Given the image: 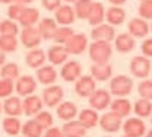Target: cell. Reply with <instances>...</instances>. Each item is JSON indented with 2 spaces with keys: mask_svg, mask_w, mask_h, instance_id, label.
I'll use <instances>...</instances> for the list:
<instances>
[{
  "mask_svg": "<svg viewBox=\"0 0 152 137\" xmlns=\"http://www.w3.org/2000/svg\"><path fill=\"white\" fill-rule=\"evenodd\" d=\"M111 4H114V6H121V4H124L127 0H108Z\"/></svg>",
  "mask_w": 152,
  "mask_h": 137,
  "instance_id": "c3c4849f",
  "label": "cell"
},
{
  "mask_svg": "<svg viewBox=\"0 0 152 137\" xmlns=\"http://www.w3.org/2000/svg\"><path fill=\"white\" fill-rule=\"evenodd\" d=\"M63 98H64V89L58 85H54V83L48 85L42 91V96H41L44 105L48 107V108H56L57 105L63 101Z\"/></svg>",
  "mask_w": 152,
  "mask_h": 137,
  "instance_id": "277c9868",
  "label": "cell"
},
{
  "mask_svg": "<svg viewBox=\"0 0 152 137\" xmlns=\"http://www.w3.org/2000/svg\"><path fill=\"white\" fill-rule=\"evenodd\" d=\"M6 61H7V60H6V53H3V51L0 50V67H1Z\"/></svg>",
  "mask_w": 152,
  "mask_h": 137,
  "instance_id": "681fc988",
  "label": "cell"
},
{
  "mask_svg": "<svg viewBox=\"0 0 152 137\" xmlns=\"http://www.w3.org/2000/svg\"><path fill=\"white\" fill-rule=\"evenodd\" d=\"M19 41L16 37H12V35H0V50L6 54H10V53H15L18 50Z\"/></svg>",
  "mask_w": 152,
  "mask_h": 137,
  "instance_id": "8d00e7d4",
  "label": "cell"
},
{
  "mask_svg": "<svg viewBox=\"0 0 152 137\" xmlns=\"http://www.w3.org/2000/svg\"><path fill=\"white\" fill-rule=\"evenodd\" d=\"M1 127H3V131L7 136H18L19 133H20L22 124H20L19 117H10V115H7V117L3 120Z\"/></svg>",
  "mask_w": 152,
  "mask_h": 137,
  "instance_id": "4dcf8cb0",
  "label": "cell"
},
{
  "mask_svg": "<svg viewBox=\"0 0 152 137\" xmlns=\"http://www.w3.org/2000/svg\"><path fill=\"white\" fill-rule=\"evenodd\" d=\"M20 32L19 29V23L16 20L12 19H3L0 20V35H12V37H18Z\"/></svg>",
  "mask_w": 152,
  "mask_h": 137,
  "instance_id": "d590c367",
  "label": "cell"
},
{
  "mask_svg": "<svg viewBox=\"0 0 152 137\" xmlns=\"http://www.w3.org/2000/svg\"><path fill=\"white\" fill-rule=\"evenodd\" d=\"M54 20H56L58 25L70 26L76 20L73 6H70V4H61L58 9L54 10Z\"/></svg>",
  "mask_w": 152,
  "mask_h": 137,
  "instance_id": "ac0fdd59",
  "label": "cell"
},
{
  "mask_svg": "<svg viewBox=\"0 0 152 137\" xmlns=\"http://www.w3.org/2000/svg\"><path fill=\"white\" fill-rule=\"evenodd\" d=\"M73 34H75L73 28H70V26H64V25H60V26H57L56 32H54V35H53V41H54L56 44L64 45V44L67 42V39L70 38Z\"/></svg>",
  "mask_w": 152,
  "mask_h": 137,
  "instance_id": "74e56055",
  "label": "cell"
},
{
  "mask_svg": "<svg viewBox=\"0 0 152 137\" xmlns=\"http://www.w3.org/2000/svg\"><path fill=\"white\" fill-rule=\"evenodd\" d=\"M111 94L110 91H105V89H95L92 92V95L88 98L89 102V107L94 108L96 111H102V109H107L111 104Z\"/></svg>",
  "mask_w": 152,
  "mask_h": 137,
  "instance_id": "52a82bcc",
  "label": "cell"
},
{
  "mask_svg": "<svg viewBox=\"0 0 152 137\" xmlns=\"http://www.w3.org/2000/svg\"><path fill=\"white\" fill-rule=\"evenodd\" d=\"M34 0H15L13 3H18V4H22V6H28V4H31Z\"/></svg>",
  "mask_w": 152,
  "mask_h": 137,
  "instance_id": "7dc6e473",
  "label": "cell"
},
{
  "mask_svg": "<svg viewBox=\"0 0 152 137\" xmlns=\"http://www.w3.org/2000/svg\"><path fill=\"white\" fill-rule=\"evenodd\" d=\"M60 78L67 83H75L77 79L82 76V66L76 61L70 60L61 64V70H60Z\"/></svg>",
  "mask_w": 152,
  "mask_h": 137,
  "instance_id": "ba28073f",
  "label": "cell"
},
{
  "mask_svg": "<svg viewBox=\"0 0 152 137\" xmlns=\"http://www.w3.org/2000/svg\"><path fill=\"white\" fill-rule=\"evenodd\" d=\"M61 133L64 137H85L86 128L77 120H70L64 123V125L61 127Z\"/></svg>",
  "mask_w": 152,
  "mask_h": 137,
  "instance_id": "83f0119b",
  "label": "cell"
},
{
  "mask_svg": "<svg viewBox=\"0 0 152 137\" xmlns=\"http://www.w3.org/2000/svg\"><path fill=\"white\" fill-rule=\"evenodd\" d=\"M15 0H0V3H3V4H10V3H13Z\"/></svg>",
  "mask_w": 152,
  "mask_h": 137,
  "instance_id": "f907efd6",
  "label": "cell"
},
{
  "mask_svg": "<svg viewBox=\"0 0 152 137\" xmlns=\"http://www.w3.org/2000/svg\"><path fill=\"white\" fill-rule=\"evenodd\" d=\"M79 118H77V121L86 128V130H89V128H94L98 125V121H99V114H98V111L94 109V108H86V109H82L79 114Z\"/></svg>",
  "mask_w": 152,
  "mask_h": 137,
  "instance_id": "484cf974",
  "label": "cell"
},
{
  "mask_svg": "<svg viewBox=\"0 0 152 137\" xmlns=\"http://www.w3.org/2000/svg\"><path fill=\"white\" fill-rule=\"evenodd\" d=\"M23 6L22 4H18V3H10L6 13H7V18L12 20H18L19 16H20V12H22Z\"/></svg>",
  "mask_w": 152,
  "mask_h": 137,
  "instance_id": "7bdbcfd3",
  "label": "cell"
},
{
  "mask_svg": "<svg viewBox=\"0 0 152 137\" xmlns=\"http://www.w3.org/2000/svg\"><path fill=\"white\" fill-rule=\"evenodd\" d=\"M3 112V107H1V102H0V114Z\"/></svg>",
  "mask_w": 152,
  "mask_h": 137,
  "instance_id": "db71d44e",
  "label": "cell"
},
{
  "mask_svg": "<svg viewBox=\"0 0 152 137\" xmlns=\"http://www.w3.org/2000/svg\"><path fill=\"white\" fill-rule=\"evenodd\" d=\"M19 76H20V67L18 66V63H15V61H6L0 67V78L16 80Z\"/></svg>",
  "mask_w": 152,
  "mask_h": 137,
  "instance_id": "1f68e13d",
  "label": "cell"
},
{
  "mask_svg": "<svg viewBox=\"0 0 152 137\" xmlns=\"http://www.w3.org/2000/svg\"><path fill=\"white\" fill-rule=\"evenodd\" d=\"M86 20L89 22L91 26L102 23L105 20V7H104V4L99 3V1H94V4L91 7V12H89Z\"/></svg>",
  "mask_w": 152,
  "mask_h": 137,
  "instance_id": "f546056e",
  "label": "cell"
},
{
  "mask_svg": "<svg viewBox=\"0 0 152 137\" xmlns=\"http://www.w3.org/2000/svg\"><path fill=\"white\" fill-rule=\"evenodd\" d=\"M140 1H148V0H140Z\"/></svg>",
  "mask_w": 152,
  "mask_h": 137,
  "instance_id": "6f0895ef",
  "label": "cell"
},
{
  "mask_svg": "<svg viewBox=\"0 0 152 137\" xmlns=\"http://www.w3.org/2000/svg\"><path fill=\"white\" fill-rule=\"evenodd\" d=\"M151 123H152V114H151Z\"/></svg>",
  "mask_w": 152,
  "mask_h": 137,
  "instance_id": "680465c9",
  "label": "cell"
},
{
  "mask_svg": "<svg viewBox=\"0 0 152 137\" xmlns=\"http://www.w3.org/2000/svg\"><path fill=\"white\" fill-rule=\"evenodd\" d=\"M45 133H44V137H64L63 136V133H61V128H57L54 125H51L50 128H47V130H44Z\"/></svg>",
  "mask_w": 152,
  "mask_h": 137,
  "instance_id": "bcb514c9",
  "label": "cell"
},
{
  "mask_svg": "<svg viewBox=\"0 0 152 137\" xmlns=\"http://www.w3.org/2000/svg\"><path fill=\"white\" fill-rule=\"evenodd\" d=\"M3 107V112L6 115H10V117H19L23 114V109H22V101L19 96H9V98L4 99V102L1 104Z\"/></svg>",
  "mask_w": 152,
  "mask_h": 137,
  "instance_id": "4316f807",
  "label": "cell"
},
{
  "mask_svg": "<svg viewBox=\"0 0 152 137\" xmlns=\"http://www.w3.org/2000/svg\"><path fill=\"white\" fill-rule=\"evenodd\" d=\"M139 16L143 18L146 20H152V0H148V1H140L139 4Z\"/></svg>",
  "mask_w": 152,
  "mask_h": 137,
  "instance_id": "b9f144b4",
  "label": "cell"
},
{
  "mask_svg": "<svg viewBox=\"0 0 152 137\" xmlns=\"http://www.w3.org/2000/svg\"><path fill=\"white\" fill-rule=\"evenodd\" d=\"M85 137H86V136H85Z\"/></svg>",
  "mask_w": 152,
  "mask_h": 137,
  "instance_id": "94428289",
  "label": "cell"
},
{
  "mask_svg": "<svg viewBox=\"0 0 152 137\" xmlns=\"http://www.w3.org/2000/svg\"><path fill=\"white\" fill-rule=\"evenodd\" d=\"M133 91L132 78L126 75H118L110 79V94L115 98H124L130 95Z\"/></svg>",
  "mask_w": 152,
  "mask_h": 137,
  "instance_id": "7a4b0ae2",
  "label": "cell"
},
{
  "mask_svg": "<svg viewBox=\"0 0 152 137\" xmlns=\"http://www.w3.org/2000/svg\"><path fill=\"white\" fill-rule=\"evenodd\" d=\"M152 72L151 59L145 56H136L130 60V73L134 78L146 79Z\"/></svg>",
  "mask_w": 152,
  "mask_h": 137,
  "instance_id": "3957f363",
  "label": "cell"
},
{
  "mask_svg": "<svg viewBox=\"0 0 152 137\" xmlns=\"http://www.w3.org/2000/svg\"><path fill=\"white\" fill-rule=\"evenodd\" d=\"M64 1H66V3H75L76 0H64Z\"/></svg>",
  "mask_w": 152,
  "mask_h": 137,
  "instance_id": "f5cc1de1",
  "label": "cell"
},
{
  "mask_svg": "<svg viewBox=\"0 0 152 137\" xmlns=\"http://www.w3.org/2000/svg\"><path fill=\"white\" fill-rule=\"evenodd\" d=\"M121 127H123L124 134H127V136L142 137V136H145V133H146V125H145V123L142 121V118H139V117L127 118V120L123 123Z\"/></svg>",
  "mask_w": 152,
  "mask_h": 137,
  "instance_id": "4fadbf2b",
  "label": "cell"
},
{
  "mask_svg": "<svg viewBox=\"0 0 152 137\" xmlns=\"http://www.w3.org/2000/svg\"><path fill=\"white\" fill-rule=\"evenodd\" d=\"M98 125L105 131V133H117L121 125H123V118H120L118 115H115L114 112H105L99 117Z\"/></svg>",
  "mask_w": 152,
  "mask_h": 137,
  "instance_id": "30bf717a",
  "label": "cell"
},
{
  "mask_svg": "<svg viewBox=\"0 0 152 137\" xmlns=\"http://www.w3.org/2000/svg\"><path fill=\"white\" fill-rule=\"evenodd\" d=\"M127 29H129V34L132 35L133 38H146V35L151 31L149 23L143 18H133V19H130L129 25H127Z\"/></svg>",
  "mask_w": 152,
  "mask_h": 137,
  "instance_id": "2e32d148",
  "label": "cell"
},
{
  "mask_svg": "<svg viewBox=\"0 0 152 137\" xmlns=\"http://www.w3.org/2000/svg\"><path fill=\"white\" fill-rule=\"evenodd\" d=\"M42 42V38L38 32L37 26H25L20 31V44L31 50V48H37L39 47V44Z\"/></svg>",
  "mask_w": 152,
  "mask_h": 137,
  "instance_id": "9c48e42d",
  "label": "cell"
},
{
  "mask_svg": "<svg viewBox=\"0 0 152 137\" xmlns=\"http://www.w3.org/2000/svg\"><path fill=\"white\" fill-rule=\"evenodd\" d=\"M56 114L57 117L60 118L61 121H70V120H75L79 114V109H77V105L72 101H61L58 105L56 107Z\"/></svg>",
  "mask_w": 152,
  "mask_h": 137,
  "instance_id": "e0dca14e",
  "label": "cell"
},
{
  "mask_svg": "<svg viewBox=\"0 0 152 137\" xmlns=\"http://www.w3.org/2000/svg\"><path fill=\"white\" fill-rule=\"evenodd\" d=\"M149 28H151V32H152V23H151V26H149Z\"/></svg>",
  "mask_w": 152,
  "mask_h": 137,
  "instance_id": "9f6ffc18",
  "label": "cell"
},
{
  "mask_svg": "<svg viewBox=\"0 0 152 137\" xmlns=\"http://www.w3.org/2000/svg\"><path fill=\"white\" fill-rule=\"evenodd\" d=\"M133 111L136 114V117L139 118H148L152 114V101L149 99H137L133 105Z\"/></svg>",
  "mask_w": 152,
  "mask_h": 137,
  "instance_id": "d6a6232c",
  "label": "cell"
},
{
  "mask_svg": "<svg viewBox=\"0 0 152 137\" xmlns=\"http://www.w3.org/2000/svg\"><path fill=\"white\" fill-rule=\"evenodd\" d=\"M136 47V41L129 32H123V34H118L115 35L114 38V48L117 53L120 54H129L130 51L134 50Z\"/></svg>",
  "mask_w": 152,
  "mask_h": 137,
  "instance_id": "9a60e30c",
  "label": "cell"
},
{
  "mask_svg": "<svg viewBox=\"0 0 152 137\" xmlns=\"http://www.w3.org/2000/svg\"><path fill=\"white\" fill-rule=\"evenodd\" d=\"M96 89V80L91 75H82L75 82V94L80 98H89Z\"/></svg>",
  "mask_w": 152,
  "mask_h": 137,
  "instance_id": "8992f818",
  "label": "cell"
},
{
  "mask_svg": "<svg viewBox=\"0 0 152 137\" xmlns=\"http://www.w3.org/2000/svg\"><path fill=\"white\" fill-rule=\"evenodd\" d=\"M57 78H58V73L53 64H44L37 69V80L44 86L56 83Z\"/></svg>",
  "mask_w": 152,
  "mask_h": 137,
  "instance_id": "ffe728a7",
  "label": "cell"
},
{
  "mask_svg": "<svg viewBox=\"0 0 152 137\" xmlns=\"http://www.w3.org/2000/svg\"><path fill=\"white\" fill-rule=\"evenodd\" d=\"M137 92H139V96L140 98L152 101V80L143 79L139 83V86H137Z\"/></svg>",
  "mask_w": 152,
  "mask_h": 137,
  "instance_id": "60d3db41",
  "label": "cell"
},
{
  "mask_svg": "<svg viewBox=\"0 0 152 137\" xmlns=\"http://www.w3.org/2000/svg\"><path fill=\"white\" fill-rule=\"evenodd\" d=\"M34 120L41 125L42 130H47V128H50V127L54 124V117H53V114H51L50 111H44V109H41L37 115L34 117Z\"/></svg>",
  "mask_w": 152,
  "mask_h": 137,
  "instance_id": "f35d334b",
  "label": "cell"
},
{
  "mask_svg": "<svg viewBox=\"0 0 152 137\" xmlns=\"http://www.w3.org/2000/svg\"><path fill=\"white\" fill-rule=\"evenodd\" d=\"M92 4H94L92 0H76L73 3V10H75L76 18L77 19H86L89 12H91Z\"/></svg>",
  "mask_w": 152,
  "mask_h": 137,
  "instance_id": "e575fe53",
  "label": "cell"
},
{
  "mask_svg": "<svg viewBox=\"0 0 152 137\" xmlns=\"http://www.w3.org/2000/svg\"><path fill=\"white\" fill-rule=\"evenodd\" d=\"M67 59H69V53H67L66 47L61 44H54L47 51V60L53 66H61L63 63L67 61Z\"/></svg>",
  "mask_w": 152,
  "mask_h": 137,
  "instance_id": "d6986e66",
  "label": "cell"
},
{
  "mask_svg": "<svg viewBox=\"0 0 152 137\" xmlns=\"http://www.w3.org/2000/svg\"><path fill=\"white\" fill-rule=\"evenodd\" d=\"M121 137H133V136H127V134H124V136H121Z\"/></svg>",
  "mask_w": 152,
  "mask_h": 137,
  "instance_id": "11a10c76",
  "label": "cell"
},
{
  "mask_svg": "<svg viewBox=\"0 0 152 137\" xmlns=\"http://www.w3.org/2000/svg\"><path fill=\"white\" fill-rule=\"evenodd\" d=\"M107 137H108V136H107Z\"/></svg>",
  "mask_w": 152,
  "mask_h": 137,
  "instance_id": "91938a15",
  "label": "cell"
},
{
  "mask_svg": "<svg viewBox=\"0 0 152 137\" xmlns=\"http://www.w3.org/2000/svg\"><path fill=\"white\" fill-rule=\"evenodd\" d=\"M22 137H23V136H22Z\"/></svg>",
  "mask_w": 152,
  "mask_h": 137,
  "instance_id": "6125c7cd",
  "label": "cell"
},
{
  "mask_svg": "<svg viewBox=\"0 0 152 137\" xmlns=\"http://www.w3.org/2000/svg\"><path fill=\"white\" fill-rule=\"evenodd\" d=\"M15 91L19 96L25 98L28 95H32L35 91H37V80L32 78V76H19L15 82Z\"/></svg>",
  "mask_w": 152,
  "mask_h": 137,
  "instance_id": "8fae6325",
  "label": "cell"
},
{
  "mask_svg": "<svg viewBox=\"0 0 152 137\" xmlns=\"http://www.w3.org/2000/svg\"><path fill=\"white\" fill-rule=\"evenodd\" d=\"M91 38L94 41H107L111 42L115 38V28L110 23H99L95 25L91 31Z\"/></svg>",
  "mask_w": 152,
  "mask_h": 137,
  "instance_id": "7c38bea8",
  "label": "cell"
},
{
  "mask_svg": "<svg viewBox=\"0 0 152 137\" xmlns=\"http://www.w3.org/2000/svg\"><path fill=\"white\" fill-rule=\"evenodd\" d=\"M140 50H142V54L148 59H152V38H146L143 39L142 45H140Z\"/></svg>",
  "mask_w": 152,
  "mask_h": 137,
  "instance_id": "f6af8a7d",
  "label": "cell"
},
{
  "mask_svg": "<svg viewBox=\"0 0 152 137\" xmlns=\"http://www.w3.org/2000/svg\"><path fill=\"white\" fill-rule=\"evenodd\" d=\"M88 37L82 32L79 34H73L70 38L67 39V42L64 44L66 50L69 54H73V56H80L83 54L86 50H88Z\"/></svg>",
  "mask_w": 152,
  "mask_h": 137,
  "instance_id": "5b68a950",
  "label": "cell"
},
{
  "mask_svg": "<svg viewBox=\"0 0 152 137\" xmlns=\"http://www.w3.org/2000/svg\"><path fill=\"white\" fill-rule=\"evenodd\" d=\"M145 137H152V128L149 130V131H146V133H145Z\"/></svg>",
  "mask_w": 152,
  "mask_h": 137,
  "instance_id": "816d5d0a",
  "label": "cell"
},
{
  "mask_svg": "<svg viewBox=\"0 0 152 137\" xmlns=\"http://www.w3.org/2000/svg\"><path fill=\"white\" fill-rule=\"evenodd\" d=\"M15 92V80L10 79H0V98H9Z\"/></svg>",
  "mask_w": 152,
  "mask_h": 137,
  "instance_id": "ab89813d",
  "label": "cell"
},
{
  "mask_svg": "<svg viewBox=\"0 0 152 137\" xmlns=\"http://www.w3.org/2000/svg\"><path fill=\"white\" fill-rule=\"evenodd\" d=\"M39 20V10L37 7H31V6H23L20 16L18 19V23L25 28V26H35Z\"/></svg>",
  "mask_w": 152,
  "mask_h": 137,
  "instance_id": "7402d4cb",
  "label": "cell"
},
{
  "mask_svg": "<svg viewBox=\"0 0 152 137\" xmlns=\"http://www.w3.org/2000/svg\"><path fill=\"white\" fill-rule=\"evenodd\" d=\"M47 61V54L44 53V50H41L39 47L37 48H31L26 56H25V63L29 69H38L41 66H44V63Z\"/></svg>",
  "mask_w": 152,
  "mask_h": 137,
  "instance_id": "cb8c5ba5",
  "label": "cell"
},
{
  "mask_svg": "<svg viewBox=\"0 0 152 137\" xmlns=\"http://www.w3.org/2000/svg\"><path fill=\"white\" fill-rule=\"evenodd\" d=\"M37 28L42 41H48V39H53V35L57 29V22L53 18H44L38 20Z\"/></svg>",
  "mask_w": 152,
  "mask_h": 137,
  "instance_id": "d4e9b609",
  "label": "cell"
},
{
  "mask_svg": "<svg viewBox=\"0 0 152 137\" xmlns=\"http://www.w3.org/2000/svg\"><path fill=\"white\" fill-rule=\"evenodd\" d=\"M91 76L96 82H107L113 78V66L110 63H94L91 66Z\"/></svg>",
  "mask_w": 152,
  "mask_h": 137,
  "instance_id": "44dd1931",
  "label": "cell"
},
{
  "mask_svg": "<svg viewBox=\"0 0 152 137\" xmlns=\"http://www.w3.org/2000/svg\"><path fill=\"white\" fill-rule=\"evenodd\" d=\"M42 131L44 130L41 128V125L34 118L28 120L26 123H23L22 128H20V133H22L23 137H42Z\"/></svg>",
  "mask_w": 152,
  "mask_h": 137,
  "instance_id": "836d02e7",
  "label": "cell"
},
{
  "mask_svg": "<svg viewBox=\"0 0 152 137\" xmlns=\"http://www.w3.org/2000/svg\"><path fill=\"white\" fill-rule=\"evenodd\" d=\"M41 4L45 10L48 12H54L61 6V0H41Z\"/></svg>",
  "mask_w": 152,
  "mask_h": 137,
  "instance_id": "ee69618b",
  "label": "cell"
},
{
  "mask_svg": "<svg viewBox=\"0 0 152 137\" xmlns=\"http://www.w3.org/2000/svg\"><path fill=\"white\" fill-rule=\"evenodd\" d=\"M105 20L113 26H118L126 20V10L121 6H111L105 10Z\"/></svg>",
  "mask_w": 152,
  "mask_h": 137,
  "instance_id": "f1b7e54d",
  "label": "cell"
},
{
  "mask_svg": "<svg viewBox=\"0 0 152 137\" xmlns=\"http://www.w3.org/2000/svg\"><path fill=\"white\" fill-rule=\"evenodd\" d=\"M42 108H44V102H42L41 96H37L34 94L25 96L22 101V109L26 117H35Z\"/></svg>",
  "mask_w": 152,
  "mask_h": 137,
  "instance_id": "5bb4252c",
  "label": "cell"
},
{
  "mask_svg": "<svg viewBox=\"0 0 152 137\" xmlns=\"http://www.w3.org/2000/svg\"><path fill=\"white\" fill-rule=\"evenodd\" d=\"M110 111L114 112L115 115H118L120 118H126L130 115V112L133 111L132 102L126 98H115L114 101H111L110 104Z\"/></svg>",
  "mask_w": 152,
  "mask_h": 137,
  "instance_id": "603a6c76",
  "label": "cell"
},
{
  "mask_svg": "<svg viewBox=\"0 0 152 137\" xmlns=\"http://www.w3.org/2000/svg\"><path fill=\"white\" fill-rule=\"evenodd\" d=\"M88 54L92 63H108L113 56V45L107 41H92L88 45Z\"/></svg>",
  "mask_w": 152,
  "mask_h": 137,
  "instance_id": "6da1fadb",
  "label": "cell"
}]
</instances>
